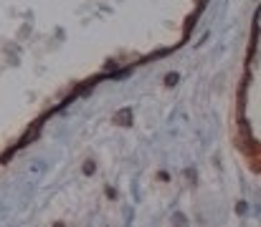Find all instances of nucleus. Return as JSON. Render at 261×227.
I'll return each mask as SVG.
<instances>
[{
	"label": "nucleus",
	"instance_id": "obj_1",
	"mask_svg": "<svg viewBox=\"0 0 261 227\" xmlns=\"http://www.w3.org/2000/svg\"><path fill=\"white\" fill-rule=\"evenodd\" d=\"M43 172H46V161H43V159H36V161L28 167V174H31V177H41Z\"/></svg>",
	"mask_w": 261,
	"mask_h": 227
}]
</instances>
